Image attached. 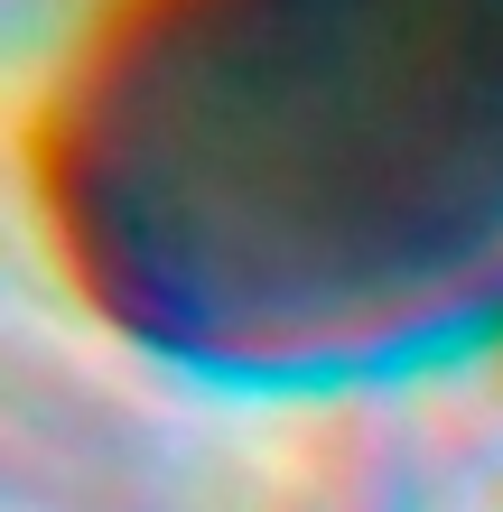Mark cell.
I'll use <instances>...</instances> for the list:
<instances>
[{"label": "cell", "instance_id": "obj_1", "mask_svg": "<svg viewBox=\"0 0 503 512\" xmlns=\"http://www.w3.org/2000/svg\"><path fill=\"white\" fill-rule=\"evenodd\" d=\"M47 177L84 289L205 364H354L494 317L503 0H140Z\"/></svg>", "mask_w": 503, "mask_h": 512}]
</instances>
